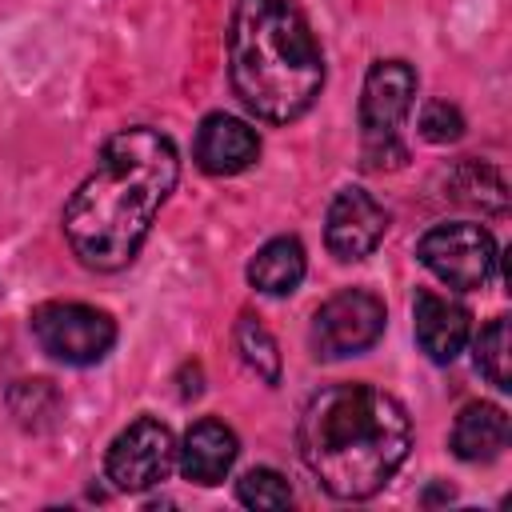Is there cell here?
<instances>
[{"mask_svg": "<svg viewBox=\"0 0 512 512\" xmlns=\"http://www.w3.org/2000/svg\"><path fill=\"white\" fill-rule=\"evenodd\" d=\"M32 336L52 360L84 368V364H96L108 356V348L116 344V324L108 312H100L92 304L56 300V304H44L32 312Z\"/></svg>", "mask_w": 512, "mask_h": 512, "instance_id": "8992f818", "label": "cell"}, {"mask_svg": "<svg viewBox=\"0 0 512 512\" xmlns=\"http://www.w3.org/2000/svg\"><path fill=\"white\" fill-rule=\"evenodd\" d=\"M380 332H384V300L364 288L336 292L312 316V348L324 360L356 356V352L372 348L380 340Z\"/></svg>", "mask_w": 512, "mask_h": 512, "instance_id": "52a82bcc", "label": "cell"}, {"mask_svg": "<svg viewBox=\"0 0 512 512\" xmlns=\"http://www.w3.org/2000/svg\"><path fill=\"white\" fill-rule=\"evenodd\" d=\"M416 256L440 284H448L456 292L484 288L488 276L496 272V240L488 228H480L472 220H452V224L428 228L416 244Z\"/></svg>", "mask_w": 512, "mask_h": 512, "instance_id": "5b68a950", "label": "cell"}, {"mask_svg": "<svg viewBox=\"0 0 512 512\" xmlns=\"http://www.w3.org/2000/svg\"><path fill=\"white\" fill-rule=\"evenodd\" d=\"M416 320V340L436 364H452L468 340V308L440 296V292H420L412 304Z\"/></svg>", "mask_w": 512, "mask_h": 512, "instance_id": "8fae6325", "label": "cell"}, {"mask_svg": "<svg viewBox=\"0 0 512 512\" xmlns=\"http://www.w3.org/2000/svg\"><path fill=\"white\" fill-rule=\"evenodd\" d=\"M236 496H240V504H248V508H268V512L292 504L288 480H284L280 472H272V468H252V472H244V476L236 480Z\"/></svg>", "mask_w": 512, "mask_h": 512, "instance_id": "e0dca14e", "label": "cell"}, {"mask_svg": "<svg viewBox=\"0 0 512 512\" xmlns=\"http://www.w3.org/2000/svg\"><path fill=\"white\" fill-rule=\"evenodd\" d=\"M476 368L500 388H512V328L508 316H496L480 336H476Z\"/></svg>", "mask_w": 512, "mask_h": 512, "instance_id": "9a60e30c", "label": "cell"}, {"mask_svg": "<svg viewBox=\"0 0 512 512\" xmlns=\"http://www.w3.org/2000/svg\"><path fill=\"white\" fill-rule=\"evenodd\" d=\"M108 480L120 488V492H144V488H156L160 480H168V472L176 468V440L172 432L152 420V416H140L132 420L108 448Z\"/></svg>", "mask_w": 512, "mask_h": 512, "instance_id": "ba28073f", "label": "cell"}, {"mask_svg": "<svg viewBox=\"0 0 512 512\" xmlns=\"http://www.w3.org/2000/svg\"><path fill=\"white\" fill-rule=\"evenodd\" d=\"M384 232H388V212L376 196H368L364 188L336 192V200L328 208V224H324V240L336 260L372 256L376 244L384 240Z\"/></svg>", "mask_w": 512, "mask_h": 512, "instance_id": "9c48e42d", "label": "cell"}, {"mask_svg": "<svg viewBox=\"0 0 512 512\" xmlns=\"http://www.w3.org/2000/svg\"><path fill=\"white\" fill-rule=\"evenodd\" d=\"M228 80L248 112L288 124L312 108L324 56L288 0H236L228 24Z\"/></svg>", "mask_w": 512, "mask_h": 512, "instance_id": "3957f363", "label": "cell"}, {"mask_svg": "<svg viewBox=\"0 0 512 512\" xmlns=\"http://www.w3.org/2000/svg\"><path fill=\"white\" fill-rule=\"evenodd\" d=\"M416 100V72L404 60H376L364 76L360 96V128H364V164L368 168H396L404 164V148L396 132Z\"/></svg>", "mask_w": 512, "mask_h": 512, "instance_id": "277c9868", "label": "cell"}, {"mask_svg": "<svg viewBox=\"0 0 512 512\" xmlns=\"http://www.w3.org/2000/svg\"><path fill=\"white\" fill-rule=\"evenodd\" d=\"M420 136L432 140V144L460 140V136H464V116H460V108L448 104V100H428L424 112H420Z\"/></svg>", "mask_w": 512, "mask_h": 512, "instance_id": "ac0fdd59", "label": "cell"}, {"mask_svg": "<svg viewBox=\"0 0 512 512\" xmlns=\"http://www.w3.org/2000/svg\"><path fill=\"white\" fill-rule=\"evenodd\" d=\"M192 156L204 172L212 176H236L244 168L256 164L260 156V136L252 124H244L240 116H228V112H212L204 116V124L196 128V144H192Z\"/></svg>", "mask_w": 512, "mask_h": 512, "instance_id": "30bf717a", "label": "cell"}, {"mask_svg": "<svg viewBox=\"0 0 512 512\" xmlns=\"http://www.w3.org/2000/svg\"><path fill=\"white\" fill-rule=\"evenodd\" d=\"M176 176L180 156L164 132L144 124L116 132L64 208L72 252L96 272L124 268L140 252L160 204L176 188Z\"/></svg>", "mask_w": 512, "mask_h": 512, "instance_id": "6da1fadb", "label": "cell"}, {"mask_svg": "<svg viewBox=\"0 0 512 512\" xmlns=\"http://www.w3.org/2000/svg\"><path fill=\"white\" fill-rule=\"evenodd\" d=\"M304 268H308L304 244H300L296 236H276V240H268V244L252 256L248 280H252V288L264 292V296H288V292L300 288Z\"/></svg>", "mask_w": 512, "mask_h": 512, "instance_id": "5bb4252c", "label": "cell"}, {"mask_svg": "<svg viewBox=\"0 0 512 512\" xmlns=\"http://www.w3.org/2000/svg\"><path fill=\"white\" fill-rule=\"evenodd\" d=\"M508 444V412L496 404H464L452 424V452L468 464L500 456Z\"/></svg>", "mask_w": 512, "mask_h": 512, "instance_id": "4fadbf2b", "label": "cell"}, {"mask_svg": "<svg viewBox=\"0 0 512 512\" xmlns=\"http://www.w3.org/2000/svg\"><path fill=\"white\" fill-rule=\"evenodd\" d=\"M236 432L220 420H200L184 432L180 448H176V464L192 484H220L228 476V468L236 464Z\"/></svg>", "mask_w": 512, "mask_h": 512, "instance_id": "7c38bea8", "label": "cell"}, {"mask_svg": "<svg viewBox=\"0 0 512 512\" xmlns=\"http://www.w3.org/2000/svg\"><path fill=\"white\" fill-rule=\"evenodd\" d=\"M236 348H240L244 364L264 384H280V352H276V340H272V332L256 316H240V324H236Z\"/></svg>", "mask_w": 512, "mask_h": 512, "instance_id": "2e32d148", "label": "cell"}, {"mask_svg": "<svg viewBox=\"0 0 512 512\" xmlns=\"http://www.w3.org/2000/svg\"><path fill=\"white\" fill-rule=\"evenodd\" d=\"M304 468L336 500L376 496L412 448V420L396 396L376 384L320 388L296 424Z\"/></svg>", "mask_w": 512, "mask_h": 512, "instance_id": "7a4b0ae2", "label": "cell"}]
</instances>
